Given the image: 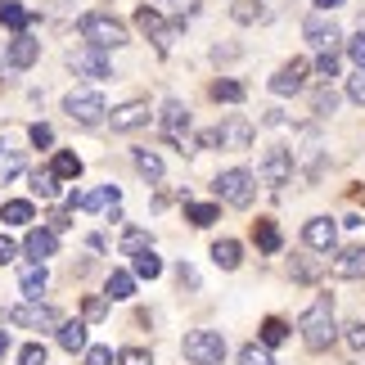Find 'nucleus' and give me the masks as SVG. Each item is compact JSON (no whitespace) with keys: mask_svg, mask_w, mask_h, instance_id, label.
Here are the masks:
<instances>
[{"mask_svg":"<svg viewBox=\"0 0 365 365\" xmlns=\"http://www.w3.org/2000/svg\"><path fill=\"white\" fill-rule=\"evenodd\" d=\"M298 329H302V343H307V352H325V347L334 343V334H339V325H334V298L329 293H320V298L302 312L298 320Z\"/></svg>","mask_w":365,"mask_h":365,"instance_id":"1","label":"nucleus"},{"mask_svg":"<svg viewBox=\"0 0 365 365\" xmlns=\"http://www.w3.org/2000/svg\"><path fill=\"white\" fill-rule=\"evenodd\" d=\"M257 176H262V185H271V190L289 185V176H293V149H284V145H271V149L262 153V167H257Z\"/></svg>","mask_w":365,"mask_h":365,"instance_id":"6","label":"nucleus"},{"mask_svg":"<svg viewBox=\"0 0 365 365\" xmlns=\"http://www.w3.org/2000/svg\"><path fill=\"white\" fill-rule=\"evenodd\" d=\"M199 145H226V149H248L252 145V126L244 118H230L226 126H217V131H207Z\"/></svg>","mask_w":365,"mask_h":365,"instance_id":"10","label":"nucleus"},{"mask_svg":"<svg viewBox=\"0 0 365 365\" xmlns=\"http://www.w3.org/2000/svg\"><path fill=\"white\" fill-rule=\"evenodd\" d=\"M86 320H104V298H86Z\"/></svg>","mask_w":365,"mask_h":365,"instance_id":"50","label":"nucleus"},{"mask_svg":"<svg viewBox=\"0 0 365 365\" xmlns=\"http://www.w3.org/2000/svg\"><path fill=\"white\" fill-rule=\"evenodd\" d=\"M235 19H240V23H252L257 14H252V5H235Z\"/></svg>","mask_w":365,"mask_h":365,"instance_id":"51","label":"nucleus"},{"mask_svg":"<svg viewBox=\"0 0 365 365\" xmlns=\"http://www.w3.org/2000/svg\"><path fill=\"white\" fill-rule=\"evenodd\" d=\"M284 339H289V325L279 316H266L262 320V347H279Z\"/></svg>","mask_w":365,"mask_h":365,"instance_id":"32","label":"nucleus"},{"mask_svg":"<svg viewBox=\"0 0 365 365\" xmlns=\"http://www.w3.org/2000/svg\"><path fill=\"white\" fill-rule=\"evenodd\" d=\"M108 122H113V131H135V126L149 122V104H145V100H131V104L113 108V113H108Z\"/></svg>","mask_w":365,"mask_h":365,"instance_id":"16","label":"nucleus"},{"mask_svg":"<svg viewBox=\"0 0 365 365\" xmlns=\"http://www.w3.org/2000/svg\"><path fill=\"white\" fill-rule=\"evenodd\" d=\"M50 172L59 176V180H77L81 176V158H77L73 149H59V153H54V163H50Z\"/></svg>","mask_w":365,"mask_h":365,"instance_id":"26","label":"nucleus"},{"mask_svg":"<svg viewBox=\"0 0 365 365\" xmlns=\"http://www.w3.org/2000/svg\"><path fill=\"white\" fill-rule=\"evenodd\" d=\"M19 365H46V347H41V343H27L23 352H19Z\"/></svg>","mask_w":365,"mask_h":365,"instance_id":"43","label":"nucleus"},{"mask_svg":"<svg viewBox=\"0 0 365 365\" xmlns=\"http://www.w3.org/2000/svg\"><path fill=\"white\" fill-rule=\"evenodd\" d=\"M240 365H275V361H271V347L244 343V347H240Z\"/></svg>","mask_w":365,"mask_h":365,"instance_id":"35","label":"nucleus"},{"mask_svg":"<svg viewBox=\"0 0 365 365\" xmlns=\"http://www.w3.org/2000/svg\"><path fill=\"white\" fill-rule=\"evenodd\" d=\"M252 240H257L262 252H279V230H275L271 217H257V221H252Z\"/></svg>","mask_w":365,"mask_h":365,"instance_id":"22","label":"nucleus"},{"mask_svg":"<svg viewBox=\"0 0 365 365\" xmlns=\"http://www.w3.org/2000/svg\"><path fill=\"white\" fill-rule=\"evenodd\" d=\"M135 27H140V32H145L153 46L167 54V50H172V41H176V27H180V23H167L158 9H149V5H145V9H135Z\"/></svg>","mask_w":365,"mask_h":365,"instance_id":"8","label":"nucleus"},{"mask_svg":"<svg viewBox=\"0 0 365 365\" xmlns=\"http://www.w3.org/2000/svg\"><path fill=\"white\" fill-rule=\"evenodd\" d=\"M316 5H320V9H339L343 0H316Z\"/></svg>","mask_w":365,"mask_h":365,"instance_id":"52","label":"nucleus"},{"mask_svg":"<svg viewBox=\"0 0 365 365\" xmlns=\"http://www.w3.org/2000/svg\"><path fill=\"white\" fill-rule=\"evenodd\" d=\"M167 9H172L176 23H180V19H194V14H199V0H167Z\"/></svg>","mask_w":365,"mask_h":365,"instance_id":"42","label":"nucleus"},{"mask_svg":"<svg viewBox=\"0 0 365 365\" xmlns=\"http://www.w3.org/2000/svg\"><path fill=\"white\" fill-rule=\"evenodd\" d=\"M27 135H32V145H36V149H50V145H54V131H50L46 122H36V126H32Z\"/></svg>","mask_w":365,"mask_h":365,"instance_id":"45","label":"nucleus"},{"mask_svg":"<svg viewBox=\"0 0 365 365\" xmlns=\"http://www.w3.org/2000/svg\"><path fill=\"white\" fill-rule=\"evenodd\" d=\"M32 194H41V199H59V176H54L50 167L32 172Z\"/></svg>","mask_w":365,"mask_h":365,"instance_id":"30","label":"nucleus"},{"mask_svg":"<svg viewBox=\"0 0 365 365\" xmlns=\"http://www.w3.org/2000/svg\"><path fill=\"white\" fill-rule=\"evenodd\" d=\"M302 36L312 41L316 50H339V41H343V32L334 27V19H325V14H312V19L302 23Z\"/></svg>","mask_w":365,"mask_h":365,"instance_id":"12","label":"nucleus"},{"mask_svg":"<svg viewBox=\"0 0 365 365\" xmlns=\"http://www.w3.org/2000/svg\"><path fill=\"white\" fill-rule=\"evenodd\" d=\"M334 279H365V248H343L334 257Z\"/></svg>","mask_w":365,"mask_h":365,"instance_id":"17","label":"nucleus"},{"mask_svg":"<svg viewBox=\"0 0 365 365\" xmlns=\"http://www.w3.org/2000/svg\"><path fill=\"white\" fill-rule=\"evenodd\" d=\"M316 73L325 77V81H329V77H339V54H334V50H320V59H316Z\"/></svg>","mask_w":365,"mask_h":365,"instance_id":"38","label":"nucleus"},{"mask_svg":"<svg viewBox=\"0 0 365 365\" xmlns=\"http://www.w3.org/2000/svg\"><path fill=\"white\" fill-rule=\"evenodd\" d=\"M5 352H9V334L0 329V356H5Z\"/></svg>","mask_w":365,"mask_h":365,"instance_id":"53","label":"nucleus"},{"mask_svg":"<svg viewBox=\"0 0 365 365\" xmlns=\"http://www.w3.org/2000/svg\"><path fill=\"white\" fill-rule=\"evenodd\" d=\"M81 36L95 50H122L126 46V23H118L113 14H81Z\"/></svg>","mask_w":365,"mask_h":365,"instance_id":"2","label":"nucleus"},{"mask_svg":"<svg viewBox=\"0 0 365 365\" xmlns=\"http://www.w3.org/2000/svg\"><path fill=\"white\" fill-rule=\"evenodd\" d=\"M5 59H9V68H19V73H23V68H32L41 59V41L27 36V32H19V36L9 41V54H5Z\"/></svg>","mask_w":365,"mask_h":365,"instance_id":"15","label":"nucleus"},{"mask_svg":"<svg viewBox=\"0 0 365 365\" xmlns=\"http://www.w3.org/2000/svg\"><path fill=\"white\" fill-rule=\"evenodd\" d=\"M135 275H140V279H158V275H163V257H158L153 248L135 252Z\"/></svg>","mask_w":365,"mask_h":365,"instance_id":"31","label":"nucleus"},{"mask_svg":"<svg viewBox=\"0 0 365 365\" xmlns=\"http://www.w3.org/2000/svg\"><path fill=\"white\" fill-rule=\"evenodd\" d=\"M23 252H27V257H36V262H46V257L59 252V235H54V230H27Z\"/></svg>","mask_w":365,"mask_h":365,"instance_id":"18","label":"nucleus"},{"mask_svg":"<svg viewBox=\"0 0 365 365\" xmlns=\"http://www.w3.org/2000/svg\"><path fill=\"white\" fill-rule=\"evenodd\" d=\"M252 190H257V180H252V172H244V167H230V172L217 176V199L230 203V207H248Z\"/></svg>","mask_w":365,"mask_h":365,"instance_id":"5","label":"nucleus"},{"mask_svg":"<svg viewBox=\"0 0 365 365\" xmlns=\"http://www.w3.org/2000/svg\"><path fill=\"white\" fill-rule=\"evenodd\" d=\"M135 172L145 180H163V158L153 149H135Z\"/></svg>","mask_w":365,"mask_h":365,"instance_id":"28","label":"nucleus"},{"mask_svg":"<svg viewBox=\"0 0 365 365\" xmlns=\"http://www.w3.org/2000/svg\"><path fill=\"white\" fill-rule=\"evenodd\" d=\"M347 100H352V104H365V68H356V77L347 81Z\"/></svg>","mask_w":365,"mask_h":365,"instance_id":"44","label":"nucleus"},{"mask_svg":"<svg viewBox=\"0 0 365 365\" xmlns=\"http://www.w3.org/2000/svg\"><path fill=\"white\" fill-rule=\"evenodd\" d=\"M347 59H352L356 68H365V27H361L352 41H347Z\"/></svg>","mask_w":365,"mask_h":365,"instance_id":"39","label":"nucleus"},{"mask_svg":"<svg viewBox=\"0 0 365 365\" xmlns=\"http://www.w3.org/2000/svg\"><path fill=\"white\" fill-rule=\"evenodd\" d=\"M46 284H50V275H46V262H32V266H23V271H19V289H23L32 302H41V293H46Z\"/></svg>","mask_w":365,"mask_h":365,"instance_id":"19","label":"nucleus"},{"mask_svg":"<svg viewBox=\"0 0 365 365\" xmlns=\"http://www.w3.org/2000/svg\"><path fill=\"white\" fill-rule=\"evenodd\" d=\"M104 293H108L113 302L135 298V275H131V271H113V275H108V284H104Z\"/></svg>","mask_w":365,"mask_h":365,"instance_id":"23","label":"nucleus"},{"mask_svg":"<svg viewBox=\"0 0 365 365\" xmlns=\"http://www.w3.org/2000/svg\"><path fill=\"white\" fill-rule=\"evenodd\" d=\"M176 279H180V289H199V275H194V266H185V262L176 266Z\"/></svg>","mask_w":365,"mask_h":365,"instance_id":"48","label":"nucleus"},{"mask_svg":"<svg viewBox=\"0 0 365 365\" xmlns=\"http://www.w3.org/2000/svg\"><path fill=\"white\" fill-rule=\"evenodd\" d=\"M302 240H307V248H316V252H329L334 244H339V226H334L329 217H312L302 226Z\"/></svg>","mask_w":365,"mask_h":365,"instance_id":"13","label":"nucleus"},{"mask_svg":"<svg viewBox=\"0 0 365 365\" xmlns=\"http://www.w3.org/2000/svg\"><path fill=\"white\" fill-rule=\"evenodd\" d=\"M63 113L73 118L77 126H100L108 108H104V100H100L95 91H73V95L63 100Z\"/></svg>","mask_w":365,"mask_h":365,"instance_id":"7","label":"nucleus"},{"mask_svg":"<svg viewBox=\"0 0 365 365\" xmlns=\"http://www.w3.org/2000/svg\"><path fill=\"white\" fill-rule=\"evenodd\" d=\"M347 343H352V352H365V320H356V325L347 329Z\"/></svg>","mask_w":365,"mask_h":365,"instance_id":"47","label":"nucleus"},{"mask_svg":"<svg viewBox=\"0 0 365 365\" xmlns=\"http://www.w3.org/2000/svg\"><path fill=\"white\" fill-rule=\"evenodd\" d=\"M180 352H185L190 365H226V339L217 329H190Z\"/></svg>","mask_w":365,"mask_h":365,"instance_id":"3","label":"nucleus"},{"mask_svg":"<svg viewBox=\"0 0 365 365\" xmlns=\"http://www.w3.org/2000/svg\"><path fill=\"white\" fill-rule=\"evenodd\" d=\"M5 320H9V325H23V329H41V334H50V329L63 325V316L54 312V307H46V302H19V307L5 312Z\"/></svg>","mask_w":365,"mask_h":365,"instance_id":"4","label":"nucleus"},{"mask_svg":"<svg viewBox=\"0 0 365 365\" xmlns=\"http://www.w3.org/2000/svg\"><path fill=\"white\" fill-rule=\"evenodd\" d=\"M122 199V190L118 185H104V190H95V194H77V207L81 212H100V207H118Z\"/></svg>","mask_w":365,"mask_h":365,"instance_id":"20","label":"nucleus"},{"mask_svg":"<svg viewBox=\"0 0 365 365\" xmlns=\"http://www.w3.org/2000/svg\"><path fill=\"white\" fill-rule=\"evenodd\" d=\"M0 217H5V226H27L36 212H32V203H27V199H9L5 207H0Z\"/></svg>","mask_w":365,"mask_h":365,"instance_id":"27","label":"nucleus"},{"mask_svg":"<svg viewBox=\"0 0 365 365\" xmlns=\"http://www.w3.org/2000/svg\"><path fill=\"white\" fill-rule=\"evenodd\" d=\"M312 108H316V113H334V108H339V95H334L329 86H325V91H316V100H312Z\"/></svg>","mask_w":365,"mask_h":365,"instance_id":"41","label":"nucleus"},{"mask_svg":"<svg viewBox=\"0 0 365 365\" xmlns=\"http://www.w3.org/2000/svg\"><path fill=\"white\" fill-rule=\"evenodd\" d=\"M158 126H163V135L172 140V145H185V135H190V108L180 104V100H167Z\"/></svg>","mask_w":365,"mask_h":365,"instance_id":"11","label":"nucleus"},{"mask_svg":"<svg viewBox=\"0 0 365 365\" xmlns=\"http://www.w3.org/2000/svg\"><path fill=\"white\" fill-rule=\"evenodd\" d=\"M302 86H307V59H289V63L271 77V91H275V95H298Z\"/></svg>","mask_w":365,"mask_h":365,"instance_id":"14","label":"nucleus"},{"mask_svg":"<svg viewBox=\"0 0 365 365\" xmlns=\"http://www.w3.org/2000/svg\"><path fill=\"white\" fill-rule=\"evenodd\" d=\"M19 172H23V153H19V149H9L5 140H0V185H5L9 176H19Z\"/></svg>","mask_w":365,"mask_h":365,"instance_id":"33","label":"nucleus"},{"mask_svg":"<svg viewBox=\"0 0 365 365\" xmlns=\"http://www.w3.org/2000/svg\"><path fill=\"white\" fill-rule=\"evenodd\" d=\"M14 257H19V244H14L9 235H0V266H9Z\"/></svg>","mask_w":365,"mask_h":365,"instance_id":"49","label":"nucleus"},{"mask_svg":"<svg viewBox=\"0 0 365 365\" xmlns=\"http://www.w3.org/2000/svg\"><path fill=\"white\" fill-rule=\"evenodd\" d=\"M68 68H73L77 77H91V81H104V77H113V68H108L104 50H95V46H86V50H73V54H68Z\"/></svg>","mask_w":365,"mask_h":365,"instance_id":"9","label":"nucleus"},{"mask_svg":"<svg viewBox=\"0 0 365 365\" xmlns=\"http://www.w3.org/2000/svg\"><path fill=\"white\" fill-rule=\"evenodd\" d=\"M27 23H32V14H27L19 0H0V27H9V32H23Z\"/></svg>","mask_w":365,"mask_h":365,"instance_id":"21","label":"nucleus"},{"mask_svg":"<svg viewBox=\"0 0 365 365\" xmlns=\"http://www.w3.org/2000/svg\"><path fill=\"white\" fill-rule=\"evenodd\" d=\"M217 217H221V212H217L212 203H185V221H190V226H199V230H207Z\"/></svg>","mask_w":365,"mask_h":365,"instance_id":"34","label":"nucleus"},{"mask_svg":"<svg viewBox=\"0 0 365 365\" xmlns=\"http://www.w3.org/2000/svg\"><path fill=\"white\" fill-rule=\"evenodd\" d=\"M316 275H320V262H312V257H298V262H293V279H298V284H312Z\"/></svg>","mask_w":365,"mask_h":365,"instance_id":"37","label":"nucleus"},{"mask_svg":"<svg viewBox=\"0 0 365 365\" xmlns=\"http://www.w3.org/2000/svg\"><path fill=\"white\" fill-rule=\"evenodd\" d=\"M244 81H235V77H221V81H212V100L217 104H244Z\"/></svg>","mask_w":365,"mask_h":365,"instance_id":"25","label":"nucleus"},{"mask_svg":"<svg viewBox=\"0 0 365 365\" xmlns=\"http://www.w3.org/2000/svg\"><path fill=\"white\" fill-rule=\"evenodd\" d=\"M59 347L63 352H81V347H86V325H81V320H63L59 325Z\"/></svg>","mask_w":365,"mask_h":365,"instance_id":"24","label":"nucleus"},{"mask_svg":"<svg viewBox=\"0 0 365 365\" xmlns=\"http://www.w3.org/2000/svg\"><path fill=\"white\" fill-rule=\"evenodd\" d=\"M212 262L221 266V271H235V266H240V244H235V240H217L212 244Z\"/></svg>","mask_w":365,"mask_h":365,"instance_id":"29","label":"nucleus"},{"mask_svg":"<svg viewBox=\"0 0 365 365\" xmlns=\"http://www.w3.org/2000/svg\"><path fill=\"white\" fill-rule=\"evenodd\" d=\"M86 365H113V352L108 347H86Z\"/></svg>","mask_w":365,"mask_h":365,"instance_id":"46","label":"nucleus"},{"mask_svg":"<svg viewBox=\"0 0 365 365\" xmlns=\"http://www.w3.org/2000/svg\"><path fill=\"white\" fill-rule=\"evenodd\" d=\"M118 365H153V356L145 347H126V352H118Z\"/></svg>","mask_w":365,"mask_h":365,"instance_id":"40","label":"nucleus"},{"mask_svg":"<svg viewBox=\"0 0 365 365\" xmlns=\"http://www.w3.org/2000/svg\"><path fill=\"white\" fill-rule=\"evenodd\" d=\"M145 248H153L145 230H126L122 235V252H126V257H135V252H145Z\"/></svg>","mask_w":365,"mask_h":365,"instance_id":"36","label":"nucleus"}]
</instances>
